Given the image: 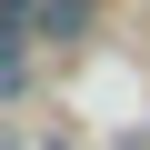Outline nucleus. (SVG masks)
<instances>
[{
    "instance_id": "nucleus-2",
    "label": "nucleus",
    "mask_w": 150,
    "mask_h": 150,
    "mask_svg": "<svg viewBox=\"0 0 150 150\" xmlns=\"http://www.w3.org/2000/svg\"><path fill=\"white\" fill-rule=\"evenodd\" d=\"M20 10H30V0H0V20H20Z\"/></svg>"
},
{
    "instance_id": "nucleus-1",
    "label": "nucleus",
    "mask_w": 150,
    "mask_h": 150,
    "mask_svg": "<svg viewBox=\"0 0 150 150\" xmlns=\"http://www.w3.org/2000/svg\"><path fill=\"white\" fill-rule=\"evenodd\" d=\"M80 20H90V0H40V30H50V40H70Z\"/></svg>"
}]
</instances>
